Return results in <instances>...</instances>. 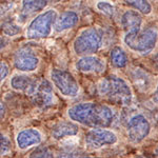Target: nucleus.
Returning a JSON list of instances; mask_svg holds the SVG:
<instances>
[{"label":"nucleus","instance_id":"1","mask_svg":"<svg viewBox=\"0 0 158 158\" xmlns=\"http://www.w3.org/2000/svg\"><path fill=\"white\" fill-rule=\"evenodd\" d=\"M68 116L77 124L90 129L110 128L116 119L113 108L106 103L92 101L74 104L68 110Z\"/></svg>","mask_w":158,"mask_h":158},{"label":"nucleus","instance_id":"2","mask_svg":"<svg viewBox=\"0 0 158 158\" xmlns=\"http://www.w3.org/2000/svg\"><path fill=\"white\" fill-rule=\"evenodd\" d=\"M97 93L101 98L111 103L128 106L133 101V91L124 78L109 75L97 83Z\"/></svg>","mask_w":158,"mask_h":158},{"label":"nucleus","instance_id":"3","mask_svg":"<svg viewBox=\"0 0 158 158\" xmlns=\"http://www.w3.org/2000/svg\"><path fill=\"white\" fill-rule=\"evenodd\" d=\"M123 42L132 52L148 55L157 47L158 32L154 27H147L134 34H124Z\"/></svg>","mask_w":158,"mask_h":158},{"label":"nucleus","instance_id":"4","mask_svg":"<svg viewBox=\"0 0 158 158\" xmlns=\"http://www.w3.org/2000/svg\"><path fill=\"white\" fill-rule=\"evenodd\" d=\"M103 33L98 27H92L81 31L73 43V50L78 56L94 55L102 48Z\"/></svg>","mask_w":158,"mask_h":158},{"label":"nucleus","instance_id":"5","mask_svg":"<svg viewBox=\"0 0 158 158\" xmlns=\"http://www.w3.org/2000/svg\"><path fill=\"white\" fill-rule=\"evenodd\" d=\"M57 16V11L54 9H50L38 14L27 25L25 30V37L33 40L49 37Z\"/></svg>","mask_w":158,"mask_h":158},{"label":"nucleus","instance_id":"6","mask_svg":"<svg viewBox=\"0 0 158 158\" xmlns=\"http://www.w3.org/2000/svg\"><path fill=\"white\" fill-rule=\"evenodd\" d=\"M151 130V122L142 113H136L130 117L126 126L127 137L133 144H139L143 142L150 136Z\"/></svg>","mask_w":158,"mask_h":158},{"label":"nucleus","instance_id":"7","mask_svg":"<svg viewBox=\"0 0 158 158\" xmlns=\"http://www.w3.org/2000/svg\"><path fill=\"white\" fill-rule=\"evenodd\" d=\"M83 142L85 149L90 151H97L106 147L116 144L118 142V136L109 128H95L86 132Z\"/></svg>","mask_w":158,"mask_h":158},{"label":"nucleus","instance_id":"8","mask_svg":"<svg viewBox=\"0 0 158 158\" xmlns=\"http://www.w3.org/2000/svg\"><path fill=\"white\" fill-rule=\"evenodd\" d=\"M50 76L53 85L62 96L68 98H75L79 94L80 86L71 72L61 69H53Z\"/></svg>","mask_w":158,"mask_h":158},{"label":"nucleus","instance_id":"9","mask_svg":"<svg viewBox=\"0 0 158 158\" xmlns=\"http://www.w3.org/2000/svg\"><path fill=\"white\" fill-rule=\"evenodd\" d=\"M14 65L20 72H33L38 68L39 58L30 48H21L14 55Z\"/></svg>","mask_w":158,"mask_h":158},{"label":"nucleus","instance_id":"10","mask_svg":"<svg viewBox=\"0 0 158 158\" xmlns=\"http://www.w3.org/2000/svg\"><path fill=\"white\" fill-rule=\"evenodd\" d=\"M31 96L33 98V102L40 109H48L55 103L54 91L51 83L47 80L38 82Z\"/></svg>","mask_w":158,"mask_h":158},{"label":"nucleus","instance_id":"11","mask_svg":"<svg viewBox=\"0 0 158 158\" xmlns=\"http://www.w3.org/2000/svg\"><path fill=\"white\" fill-rule=\"evenodd\" d=\"M75 68L79 72L86 74H102L106 69L104 59L95 55L81 56L76 61Z\"/></svg>","mask_w":158,"mask_h":158},{"label":"nucleus","instance_id":"12","mask_svg":"<svg viewBox=\"0 0 158 158\" xmlns=\"http://www.w3.org/2000/svg\"><path fill=\"white\" fill-rule=\"evenodd\" d=\"M42 134L37 129H23L17 134L16 143L20 150L31 149L33 147H36L42 142Z\"/></svg>","mask_w":158,"mask_h":158},{"label":"nucleus","instance_id":"13","mask_svg":"<svg viewBox=\"0 0 158 158\" xmlns=\"http://www.w3.org/2000/svg\"><path fill=\"white\" fill-rule=\"evenodd\" d=\"M142 22L141 14L135 10H129L121 15L120 23L124 34H134L139 32L142 27Z\"/></svg>","mask_w":158,"mask_h":158},{"label":"nucleus","instance_id":"14","mask_svg":"<svg viewBox=\"0 0 158 158\" xmlns=\"http://www.w3.org/2000/svg\"><path fill=\"white\" fill-rule=\"evenodd\" d=\"M79 132L77 123L74 121L63 120L56 123L52 129V137L55 140H64L76 136Z\"/></svg>","mask_w":158,"mask_h":158},{"label":"nucleus","instance_id":"15","mask_svg":"<svg viewBox=\"0 0 158 158\" xmlns=\"http://www.w3.org/2000/svg\"><path fill=\"white\" fill-rule=\"evenodd\" d=\"M11 86L15 91L24 92V93L32 95L35 88L37 85L36 79H33L32 77L24 74H16L11 78Z\"/></svg>","mask_w":158,"mask_h":158},{"label":"nucleus","instance_id":"16","mask_svg":"<svg viewBox=\"0 0 158 158\" xmlns=\"http://www.w3.org/2000/svg\"><path fill=\"white\" fill-rule=\"evenodd\" d=\"M79 21V16L76 12L74 11H65L61 13L59 16L55 20L54 30L57 33H62L67 30L73 29Z\"/></svg>","mask_w":158,"mask_h":158},{"label":"nucleus","instance_id":"17","mask_svg":"<svg viewBox=\"0 0 158 158\" xmlns=\"http://www.w3.org/2000/svg\"><path fill=\"white\" fill-rule=\"evenodd\" d=\"M131 79L133 81L134 85L140 92L147 93L148 91H150L153 86V78L147 71H144L143 69L136 68L131 72Z\"/></svg>","mask_w":158,"mask_h":158},{"label":"nucleus","instance_id":"18","mask_svg":"<svg viewBox=\"0 0 158 158\" xmlns=\"http://www.w3.org/2000/svg\"><path fill=\"white\" fill-rule=\"evenodd\" d=\"M110 60L114 68L116 69H123L128 65L129 57L126 51L122 49L119 45L112 48L111 52H110Z\"/></svg>","mask_w":158,"mask_h":158},{"label":"nucleus","instance_id":"19","mask_svg":"<svg viewBox=\"0 0 158 158\" xmlns=\"http://www.w3.org/2000/svg\"><path fill=\"white\" fill-rule=\"evenodd\" d=\"M48 2L45 0H22L21 15L23 17H29L30 15L41 12Z\"/></svg>","mask_w":158,"mask_h":158},{"label":"nucleus","instance_id":"20","mask_svg":"<svg viewBox=\"0 0 158 158\" xmlns=\"http://www.w3.org/2000/svg\"><path fill=\"white\" fill-rule=\"evenodd\" d=\"M127 6L142 15H150L153 11L152 4L149 0H122Z\"/></svg>","mask_w":158,"mask_h":158},{"label":"nucleus","instance_id":"21","mask_svg":"<svg viewBox=\"0 0 158 158\" xmlns=\"http://www.w3.org/2000/svg\"><path fill=\"white\" fill-rule=\"evenodd\" d=\"M96 9L99 12L103 13L104 15L110 17H113L116 13V6H114V3L109 1V0H99V1H97Z\"/></svg>","mask_w":158,"mask_h":158},{"label":"nucleus","instance_id":"22","mask_svg":"<svg viewBox=\"0 0 158 158\" xmlns=\"http://www.w3.org/2000/svg\"><path fill=\"white\" fill-rule=\"evenodd\" d=\"M29 158H55V154L49 147H37L30 153Z\"/></svg>","mask_w":158,"mask_h":158},{"label":"nucleus","instance_id":"23","mask_svg":"<svg viewBox=\"0 0 158 158\" xmlns=\"http://www.w3.org/2000/svg\"><path fill=\"white\" fill-rule=\"evenodd\" d=\"M12 149V142L6 135L0 133V156L6 155Z\"/></svg>","mask_w":158,"mask_h":158},{"label":"nucleus","instance_id":"24","mask_svg":"<svg viewBox=\"0 0 158 158\" xmlns=\"http://www.w3.org/2000/svg\"><path fill=\"white\" fill-rule=\"evenodd\" d=\"M2 30H3L4 34L7 35V36H15V35L19 34L21 27L16 23H14V22H6V23L3 24Z\"/></svg>","mask_w":158,"mask_h":158},{"label":"nucleus","instance_id":"25","mask_svg":"<svg viewBox=\"0 0 158 158\" xmlns=\"http://www.w3.org/2000/svg\"><path fill=\"white\" fill-rule=\"evenodd\" d=\"M56 158H100V157L92 156V155H85V154H78V153H72V152H61L60 154L57 155Z\"/></svg>","mask_w":158,"mask_h":158},{"label":"nucleus","instance_id":"26","mask_svg":"<svg viewBox=\"0 0 158 158\" xmlns=\"http://www.w3.org/2000/svg\"><path fill=\"white\" fill-rule=\"evenodd\" d=\"M9 67L4 61L0 60V82L3 81L9 76Z\"/></svg>","mask_w":158,"mask_h":158},{"label":"nucleus","instance_id":"27","mask_svg":"<svg viewBox=\"0 0 158 158\" xmlns=\"http://www.w3.org/2000/svg\"><path fill=\"white\" fill-rule=\"evenodd\" d=\"M152 101L154 103L158 104V82L156 86H155L154 91H153V94H152Z\"/></svg>","mask_w":158,"mask_h":158},{"label":"nucleus","instance_id":"28","mask_svg":"<svg viewBox=\"0 0 158 158\" xmlns=\"http://www.w3.org/2000/svg\"><path fill=\"white\" fill-rule=\"evenodd\" d=\"M4 116H6V106L0 101V121L4 118Z\"/></svg>","mask_w":158,"mask_h":158},{"label":"nucleus","instance_id":"29","mask_svg":"<svg viewBox=\"0 0 158 158\" xmlns=\"http://www.w3.org/2000/svg\"><path fill=\"white\" fill-rule=\"evenodd\" d=\"M7 45V40L4 36H0V50L4 49Z\"/></svg>","mask_w":158,"mask_h":158},{"label":"nucleus","instance_id":"30","mask_svg":"<svg viewBox=\"0 0 158 158\" xmlns=\"http://www.w3.org/2000/svg\"><path fill=\"white\" fill-rule=\"evenodd\" d=\"M152 60H153V63H154V67L158 69V53L153 56Z\"/></svg>","mask_w":158,"mask_h":158},{"label":"nucleus","instance_id":"31","mask_svg":"<svg viewBox=\"0 0 158 158\" xmlns=\"http://www.w3.org/2000/svg\"><path fill=\"white\" fill-rule=\"evenodd\" d=\"M138 158H158V154H154V155H150V156H140Z\"/></svg>","mask_w":158,"mask_h":158},{"label":"nucleus","instance_id":"32","mask_svg":"<svg viewBox=\"0 0 158 158\" xmlns=\"http://www.w3.org/2000/svg\"><path fill=\"white\" fill-rule=\"evenodd\" d=\"M47 2H53V3H57V2L61 1V0H45Z\"/></svg>","mask_w":158,"mask_h":158}]
</instances>
